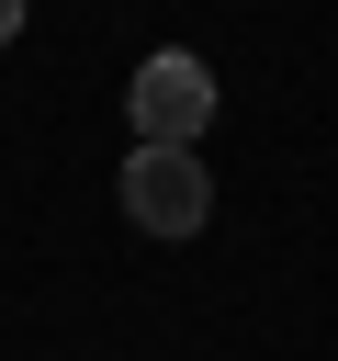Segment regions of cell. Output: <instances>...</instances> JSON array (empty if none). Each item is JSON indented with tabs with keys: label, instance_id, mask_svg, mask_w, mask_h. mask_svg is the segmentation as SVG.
Instances as JSON below:
<instances>
[{
	"label": "cell",
	"instance_id": "6da1fadb",
	"mask_svg": "<svg viewBox=\"0 0 338 361\" xmlns=\"http://www.w3.org/2000/svg\"><path fill=\"white\" fill-rule=\"evenodd\" d=\"M124 113H135V147H203V124H214V68L180 56V45H158V56L135 68Z\"/></svg>",
	"mask_w": 338,
	"mask_h": 361
},
{
	"label": "cell",
	"instance_id": "7a4b0ae2",
	"mask_svg": "<svg viewBox=\"0 0 338 361\" xmlns=\"http://www.w3.org/2000/svg\"><path fill=\"white\" fill-rule=\"evenodd\" d=\"M124 214H135V237H203V214H214L203 147H135L124 158Z\"/></svg>",
	"mask_w": 338,
	"mask_h": 361
},
{
	"label": "cell",
	"instance_id": "3957f363",
	"mask_svg": "<svg viewBox=\"0 0 338 361\" xmlns=\"http://www.w3.org/2000/svg\"><path fill=\"white\" fill-rule=\"evenodd\" d=\"M23 11H34V0H0V45H23Z\"/></svg>",
	"mask_w": 338,
	"mask_h": 361
}]
</instances>
